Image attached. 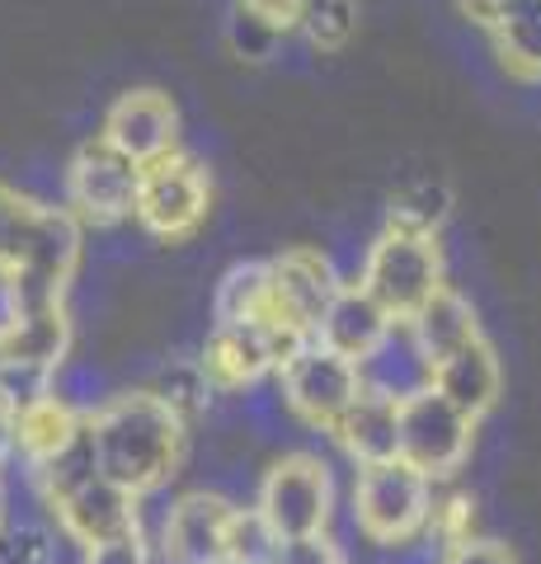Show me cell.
<instances>
[{"label": "cell", "instance_id": "1", "mask_svg": "<svg viewBox=\"0 0 541 564\" xmlns=\"http://www.w3.org/2000/svg\"><path fill=\"white\" fill-rule=\"evenodd\" d=\"M85 437L104 480L147 499L180 475L188 423L151 391H118L85 410Z\"/></svg>", "mask_w": 541, "mask_h": 564}, {"label": "cell", "instance_id": "2", "mask_svg": "<svg viewBox=\"0 0 541 564\" xmlns=\"http://www.w3.org/2000/svg\"><path fill=\"white\" fill-rule=\"evenodd\" d=\"M433 513V485L414 466L381 462V466H358L354 480V522L381 551H400L429 532Z\"/></svg>", "mask_w": 541, "mask_h": 564}, {"label": "cell", "instance_id": "3", "mask_svg": "<svg viewBox=\"0 0 541 564\" xmlns=\"http://www.w3.org/2000/svg\"><path fill=\"white\" fill-rule=\"evenodd\" d=\"M255 513L273 532V541L325 536L329 518H335V475L316 452H288L259 480Z\"/></svg>", "mask_w": 541, "mask_h": 564}, {"label": "cell", "instance_id": "4", "mask_svg": "<svg viewBox=\"0 0 541 564\" xmlns=\"http://www.w3.org/2000/svg\"><path fill=\"white\" fill-rule=\"evenodd\" d=\"M358 288L391 315L396 325H405L410 315L429 302L443 282V250L433 236H410V231H381L368 250Z\"/></svg>", "mask_w": 541, "mask_h": 564}, {"label": "cell", "instance_id": "5", "mask_svg": "<svg viewBox=\"0 0 541 564\" xmlns=\"http://www.w3.org/2000/svg\"><path fill=\"white\" fill-rule=\"evenodd\" d=\"M80 263V221L66 207H33L29 231L20 240L10 273H14V292H20L24 311H43V306H66V288L76 278Z\"/></svg>", "mask_w": 541, "mask_h": 564}, {"label": "cell", "instance_id": "6", "mask_svg": "<svg viewBox=\"0 0 541 564\" xmlns=\"http://www.w3.org/2000/svg\"><path fill=\"white\" fill-rule=\"evenodd\" d=\"M207 207H213V184L194 155L170 151L137 174L132 217L155 240H188L207 221Z\"/></svg>", "mask_w": 541, "mask_h": 564}, {"label": "cell", "instance_id": "7", "mask_svg": "<svg viewBox=\"0 0 541 564\" xmlns=\"http://www.w3.org/2000/svg\"><path fill=\"white\" fill-rule=\"evenodd\" d=\"M278 395H283V404L306 429L335 433V423L348 414V404L363 395L358 362H348L339 352H329L325 344L306 339L278 367Z\"/></svg>", "mask_w": 541, "mask_h": 564}, {"label": "cell", "instance_id": "8", "mask_svg": "<svg viewBox=\"0 0 541 564\" xmlns=\"http://www.w3.org/2000/svg\"><path fill=\"white\" fill-rule=\"evenodd\" d=\"M344 288L335 263L321 250H283L269 259V329H278L292 344L316 339L335 292Z\"/></svg>", "mask_w": 541, "mask_h": 564}, {"label": "cell", "instance_id": "9", "mask_svg": "<svg viewBox=\"0 0 541 564\" xmlns=\"http://www.w3.org/2000/svg\"><path fill=\"white\" fill-rule=\"evenodd\" d=\"M476 443V423L462 410L439 395V391H419L410 400H400V462L414 466L429 485L452 480Z\"/></svg>", "mask_w": 541, "mask_h": 564}, {"label": "cell", "instance_id": "10", "mask_svg": "<svg viewBox=\"0 0 541 564\" xmlns=\"http://www.w3.org/2000/svg\"><path fill=\"white\" fill-rule=\"evenodd\" d=\"M137 174L142 165H132L128 155H118L109 141H85L66 165V212L80 226H118L132 217L137 198Z\"/></svg>", "mask_w": 541, "mask_h": 564}, {"label": "cell", "instance_id": "11", "mask_svg": "<svg viewBox=\"0 0 541 564\" xmlns=\"http://www.w3.org/2000/svg\"><path fill=\"white\" fill-rule=\"evenodd\" d=\"M292 348L296 344L269 325H217L203 344L198 372L213 386V395H236L278 372Z\"/></svg>", "mask_w": 541, "mask_h": 564}, {"label": "cell", "instance_id": "12", "mask_svg": "<svg viewBox=\"0 0 541 564\" xmlns=\"http://www.w3.org/2000/svg\"><path fill=\"white\" fill-rule=\"evenodd\" d=\"M231 522L236 503L226 494L194 489L161 522V560L165 564H231Z\"/></svg>", "mask_w": 541, "mask_h": 564}, {"label": "cell", "instance_id": "13", "mask_svg": "<svg viewBox=\"0 0 541 564\" xmlns=\"http://www.w3.org/2000/svg\"><path fill=\"white\" fill-rule=\"evenodd\" d=\"M47 508H52V518H57L62 536H72L80 551H95V545H109V541L142 532V499L109 485L104 475L76 485L72 494H62V499L47 503Z\"/></svg>", "mask_w": 541, "mask_h": 564}, {"label": "cell", "instance_id": "14", "mask_svg": "<svg viewBox=\"0 0 541 564\" xmlns=\"http://www.w3.org/2000/svg\"><path fill=\"white\" fill-rule=\"evenodd\" d=\"M99 141H109L132 165H151L161 155L180 151V109L165 90H128L104 113Z\"/></svg>", "mask_w": 541, "mask_h": 564}, {"label": "cell", "instance_id": "15", "mask_svg": "<svg viewBox=\"0 0 541 564\" xmlns=\"http://www.w3.org/2000/svg\"><path fill=\"white\" fill-rule=\"evenodd\" d=\"M429 391H439L452 410H462L470 423H480L504 395V367L495 358V348L485 339H476V344L457 348L452 358L433 362L429 367Z\"/></svg>", "mask_w": 541, "mask_h": 564}, {"label": "cell", "instance_id": "16", "mask_svg": "<svg viewBox=\"0 0 541 564\" xmlns=\"http://www.w3.org/2000/svg\"><path fill=\"white\" fill-rule=\"evenodd\" d=\"M391 329H396L391 315L381 311L358 282H344V288L335 292V302H329V311H325L321 329H316V344H325L329 352H339V358H348V362H363Z\"/></svg>", "mask_w": 541, "mask_h": 564}, {"label": "cell", "instance_id": "17", "mask_svg": "<svg viewBox=\"0 0 541 564\" xmlns=\"http://www.w3.org/2000/svg\"><path fill=\"white\" fill-rule=\"evenodd\" d=\"M405 334H410V344L419 348V358L433 367V362L452 358L457 348H466V344L480 339V315H476V306H470L462 292L439 288V292H433L429 302L405 321Z\"/></svg>", "mask_w": 541, "mask_h": 564}, {"label": "cell", "instance_id": "18", "mask_svg": "<svg viewBox=\"0 0 541 564\" xmlns=\"http://www.w3.org/2000/svg\"><path fill=\"white\" fill-rule=\"evenodd\" d=\"M80 433H85V410H76V404L62 400L57 391H47L14 410V452L29 462V470H39L52 456H62Z\"/></svg>", "mask_w": 541, "mask_h": 564}, {"label": "cell", "instance_id": "19", "mask_svg": "<svg viewBox=\"0 0 541 564\" xmlns=\"http://www.w3.org/2000/svg\"><path fill=\"white\" fill-rule=\"evenodd\" d=\"M329 437H335V443L348 452V462H358V466L396 462L400 456V404L363 391L354 404H348V414L335 423Z\"/></svg>", "mask_w": 541, "mask_h": 564}, {"label": "cell", "instance_id": "20", "mask_svg": "<svg viewBox=\"0 0 541 564\" xmlns=\"http://www.w3.org/2000/svg\"><path fill=\"white\" fill-rule=\"evenodd\" d=\"M66 348H72V321L66 306L24 311L6 339H0V367H29V372L57 377L66 367Z\"/></svg>", "mask_w": 541, "mask_h": 564}, {"label": "cell", "instance_id": "21", "mask_svg": "<svg viewBox=\"0 0 541 564\" xmlns=\"http://www.w3.org/2000/svg\"><path fill=\"white\" fill-rule=\"evenodd\" d=\"M358 381L368 395H381V400H410L429 386V362L419 358V348L410 344L405 325H396L387 339H381L368 358L358 362Z\"/></svg>", "mask_w": 541, "mask_h": 564}, {"label": "cell", "instance_id": "22", "mask_svg": "<svg viewBox=\"0 0 541 564\" xmlns=\"http://www.w3.org/2000/svg\"><path fill=\"white\" fill-rule=\"evenodd\" d=\"M213 315L217 325H264L269 321V259L259 263H236L226 269L213 296Z\"/></svg>", "mask_w": 541, "mask_h": 564}, {"label": "cell", "instance_id": "23", "mask_svg": "<svg viewBox=\"0 0 541 564\" xmlns=\"http://www.w3.org/2000/svg\"><path fill=\"white\" fill-rule=\"evenodd\" d=\"M504 66L522 80H541V0H518L490 29Z\"/></svg>", "mask_w": 541, "mask_h": 564}, {"label": "cell", "instance_id": "24", "mask_svg": "<svg viewBox=\"0 0 541 564\" xmlns=\"http://www.w3.org/2000/svg\"><path fill=\"white\" fill-rule=\"evenodd\" d=\"M452 212V193L447 184H433V180H419L405 184L391 198L387 212V231H410V236H439V226L447 221Z\"/></svg>", "mask_w": 541, "mask_h": 564}, {"label": "cell", "instance_id": "25", "mask_svg": "<svg viewBox=\"0 0 541 564\" xmlns=\"http://www.w3.org/2000/svg\"><path fill=\"white\" fill-rule=\"evenodd\" d=\"M296 29L321 52H339L358 29V0H306Z\"/></svg>", "mask_w": 541, "mask_h": 564}, {"label": "cell", "instance_id": "26", "mask_svg": "<svg viewBox=\"0 0 541 564\" xmlns=\"http://www.w3.org/2000/svg\"><path fill=\"white\" fill-rule=\"evenodd\" d=\"M151 395L170 404V410L194 429V419L207 410V400H213V386L198 372V362H180V367H170V372H161V381L151 386Z\"/></svg>", "mask_w": 541, "mask_h": 564}, {"label": "cell", "instance_id": "27", "mask_svg": "<svg viewBox=\"0 0 541 564\" xmlns=\"http://www.w3.org/2000/svg\"><path fill=\"white\" fill-rule=\"evenodd\" d=\"M429 536L452 551V545H466L476 536V499L470 494H443L433 499V513H429Z\"/></svg>", "mask_w": 541, "mask_h": 564}, {"label": "cell", "instance_id": "28", "mask_svg": "<svg viewBox=\"0 0 541 564\" xmlns=\"http://www.w3.org/2000/svg\"><path fill=\"white\" fill-rule=\"evenodd\" d=\"M0 564H57V536L39 522L0 527Z\"/></svg>", "mask_w": 541, "mask_h": 564}, {"label": "cell", "instance_id": "29", "mask_svg": "<svg viewBox=\"0 0 541 564\" xmlns=\"http://www.w3.org/2000/svg\"><path fill=\"white\" fill-rule=\"evenodd\" d=\"M273 532L259 522L255 508H236L231 522V564H269L273 560Z\"/></svg>", "mask_w": 541, "mask_h": 564}, {"label": "cell", "instance_id": "30", "mask_svg": "<svg viewBox=\"0 0 541 564\" xmlns=\"http://www.w3.org/2000/svg\"><path fill=\"white\" fill-rule=\"evenodd\" d=\"M33 207H39V203H29V198H20L14 188L0 184V263H6V269L14 263V254H20V240H24V231H29Z\"/></svg>", "mask_w": 541, "mask_h": 564}, {"label": "cell", "instance_id": "31", "mask_svg": "<svg viewBox=\"0 0 541 564\" xmlns=\"http://www.w3.org/2000/svg\"><path fill=\"white\" fill-rule=\"evenodd\" d=\"M269 564H348L335 536H302V541H278Z\"/></svg>", "mask_w": 541, "mask_h": 564}, {"label": "cell", "instance_id": "32", "mask_svg": "<svg viewBox=\"0 0 541 564\" xmlns=\"http://www.w3.org/2000/svg\"><path fill=\"white\" fill-rule=\"evenodd\" d=\"M443 564H518V555L504 541L470 536L466 545H452V551H443Z\"/></svg>", "mask_w": 541, "mask_h": 564}, {"label": "cell", "instance_id": "33", "mask_svg": "<svg viewBox=\"0 0 541 564\" xmlns=\"http://www.w3.org/2000/svg\"><path fill=\"white\" fill-rule=\"evenodd\" d=\"M273 39H278V33H273L269 24H259L255 14L236 10V20H231V47H236V52H246V57H269Z\"/></svg>", "mask_w": 541, "mask_h": 564}, {"label": "cell", "instance_id": "34", "mask_svg": "<svg viewBox=\"0 0 541 564\" xmlns=\"http://www.w3.org/2000/svg\"><path fill=\"white\" fill-rule=\"evenodd\" d=\"M302 6H306V0H240V10L255 14L259 24H269L273 33L296 29V20H302Z\"/></svg>", "mask_w": 541, "mask_h": 564}, {"label": "cell", "instance_id": "35", "mask_svg": "<svg viewBox=\"0 0 541 564\" xmlns=\"http://www.w3.org/2000/svg\"><path fill=\"white\" fill-rule=\"evenodd\" d=\"M80 564H151V551H147L142 532H137V536H123V541H109V545L85 551Z\"/></svg>", "mask_w": 541, "mask_h": 564}, {"label": "cell", "instance_id": "36", "mask_svg": "<svg viewBox=\"0 0 541 564\" xmlns=\"http://www.w3.org/2000/svg\"><path fill=\"white\" fill-rule=\"evenodd\" d=\"M20 315H24V306H20V292H14V273L0 263V339L20 325Z\"/></svg>", "mask_w": 541, "mask_h": 564}, {"label": "cell", "instance_id": "37", "mask_svg": "<svg viewBox=\"0 0 541 564\" xmlns=\"http://www.w3.org/2000/svg\"><path fill=\"white\" fill-rule=\"evenodd\" d=\"M457 6H462L466 20H476V24H485V29H495L504 14L518 6V0H457Z\"/></svg>", "mask_w": 541, "mask_h": 564}, {"label": "cell", "instance_id": "38", "mask_svg": "<svg viewBox=\"0 0 541 564\" xmlns=\"http://www.w3.org/2000/svg\"><path fill=\"white\" fill-rule=\"evenodd\" d=\"M14 452V410L6 400H0V462Z\"/></svg>", "mask_w": 541, "mask_h": 564}, {"label": "cell", "instance_id": "39", "mask_svg": "<svg viewBox=\"0 0 541 564\" xmlns=\"http://www.w3.org/2000/svg\"><path fill=\"white\" fill-rule=\"evenodd\" d=\"M0 527H6V489H0Z\"/></svg>", "mask_w": 541, "mask_h": 564}]
</instances>
